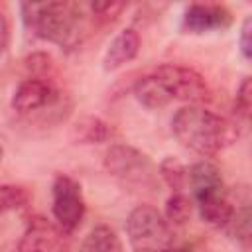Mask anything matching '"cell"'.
<instances>
[{
    "mask_svg": "<svg viewBox=\"0 0 252 252\" xmlns=\"http://www.w3.org/2000/svg\"><path fill=\"white\" fill-rule=\"evenodd\" d=\"M171 132L177 142L201 156H215L232 146L238 138V124L201 104H185L171 118Z\"/></svg>",
    "mask_w": 252,
    "mask_h": 252,
    "instance_id": "obj_1",
    "label": "cell"
},
{
    "mask_svg": "<svg viewBox=\"0 0 252 252\" xmlns=\"http://www.w3.org/2000/svg\"><path fill=\"white\" fill-rule=\"evenodd\" d=\"M22 18L26 28L45 41L67 49L79 43L83 8L75 2H24Z\"/></svg>",
    "mask_w": 252,
    "mask_h": 252,
    "instance_id": "obj_2",
    "label": "cell"
},
{
    "mask_svg": "<svg viewBox=\"0 0 252 252\" xmlns=\"http://www.w3.org/2000/svg\"><path fill=\"white\" fill-rule=\"evenodd\" d=\"M126 234L134 252H159L173 242L169 222L152 205H138L130 211L126 219Z\"/></svg>",
    "mask_w": 252,
    "mask_h": 252,
    "instance_id": "obj_3",
    "label": "cell"
},
{
    "mask_svg": "<svg viewBox=\"0 0 252 252\" xmlns=\"http://www.w3.org/2000/svg\"><path fill=\"white\" fill-rule=\"evenodd\" d=\"M104 169L112 177L132 187L154 189L158 185V167L154 165L150 156L128 144H112L106 150Z\"/></svg>",
    "mask_w": 252,
    "mask_h": 252,
    "instance_id": "obj_4",
    "label": "cell"
},
{
    "mask_svg": "<svg viewBox=\"0 0 252 252\" xmlns=\"http://www.w3.org/2000/svg\"><path fill=\"white\" fill-rule=\"evenodd\" d=\"M154 73L165 85L171 100H183L187 104H201L211 98V89L205 77L191 67L165 63V65L156 67Z\"/></svg>",
    "mask_w": 252,
    "mask_h": 252,
    "instance_id": "obj_5",
    "label": "cell"
},
{
    "mask_svg": "<svg viewBox=\"0 0 252 252\" xmlns=\"http://www.w3.org/2000/svg\"><path fill=\"white\" fill-rule=\"evenodd\" d=\"M53 217L63 232H73L85 217V197L79 181L69 175H57L51 185Z\"/></svg>",
    "mask_w": 252,
    "mask_h": 252,
    "instance_id": "obj_6",
    "label": "cell"
},
{
    "mask_svg": "<svg viewBox=\"0 0 252 252\" xmlns=\"http://www.w3.org/2000/svg\"><path fill=\"white\" fill-rule=\"evenodd\" d=\"M57 102V91L45 79L30 77L18 85L12 94V108L20 114H30Z\"/></svg>",
    "mask_w": 252,
    "mask_h": 252,
    "instance_id": "obj_7",
    "label": "cell"
},
{
    "mask_svg": "<svg viewBox=\"0 0 252 252\" xmlns=\"http://www.w3.org/2000/svg\"><path fill=\"white\" fill-rule=\"evenodd\" d=\"M230 22V12L220 4H191L183 14L181 26L187 33H207L228 28Z\"/></svg>",
    "mask_w": 252,
    "mask_h": 252,
    "instance_id": "obj_8",
    "label": "cell"
},
{
    "mask_svg": "<svg viewBox=\"0 0 252 252\" xmlns=\"http://www.w3.org/2000/svg\"><path fill=\"white\" fill-rule=\"evenodd\" d=\"M59 228L45 217H32L18 242V252H55L59 244Z\"/></svg>",
    "mask_w": 252,
    "mask_h": 252,
    "instance_id": "obj_9",
    "label": "cell"
},
{
    "mask_svg": "<svg viewBox=\"0 0 252 252\" xmlns=\"http://www.w3.org/2000/svg\"><path fill=\"white\" fill-rule=\"evenodd\" d=\"M140 33L134 28H126L118 32L112 41L108 43L104 55H102V69L104 71H116L128 61H132L140 51Z\"/></svg>",
    "mask_w": 252,
    "mask_h": 252,
    "instance_id": "obj_10",
    "label": "cell"
},
{
    "mask_svg": "<svg viewBox=\"0 0 252 252\" xmlns=\"http://www.w3.org/2000/svg\"><path fill=\"white\" fill-rule=\"evenodd\" d=\"M187 183L193 191L195 201H203L213 195H220L222 191V177L220 169L213 161H197L187 169Z\"/></svg>",
    "mask_w": 252,
    "mask_h": 252,
    "instance_id": "obj_11",
    "label": "cell"
},
{
    "mask_svg": "<svg viewBox=\"0 0 252 252\" xmlns=\"http://www.w3.org/2000/svg\"><path fill=\"white\" fill-rule=\"evenodd\" d=\"M69 138L73 144H81V146L104 144L112 138V128L108 122H104L98 116H81L71 126Z\"/></svg>",
    "mask_w": 252,
    "mask_h": 252,
    "instance_id": "obj_12",
    "label": "cell"
},
{
    "mask_svg": "<svg viewBox=\"0 0 252 252\" xmlns=\"http://www.w3.org/2000/svg\"><path fill=\"white\" fill-rule=\"evenodd\" d=\"M134 96L138 98L140 104H144L146 108H163L171 102V96L165 89V85L161 83V79L152 71L148 75H142L136 85H134Z\"/></svg>",
    "mask_w": 252,
    "mask_h": 252,
    "instance_id": "obj_13",
    "label": "cell"
},
{
    "mask_svg": "<svg viewBox=\"0 0 252 252\" xmlns=\"http://www.w3.org/2000/svg\"><path fill=\"white\" fill-rule=\"evenodd\" d=\"M197 207H199L201 219L215 228H226L234 215V203L224 193L197 201Z\"/></svg>",
    "mask_w": 252,
    "mask_h": 252,
    "instance_id": "obj_14",
    "label": "cell"
},
{
    "mask_svg": "<svg viewBox=\"0 0 252 252\" xmlns=\"http://www.w3.org/2000/svg\"><path fill=\"white\" fill-rule=\"evenodd\" d=\"M79 252H124V248L120 238L110 226L98 224L87 234Z\"/></svg>",
    "mask_w": 252,
    "mask_h": 252,
    "instance_id": "obj_15",
    "label": "cell"
},
{
    "mask_svg": "<svg viewBox=\"0 0 252 252\" xmlns=\"http://www.w3.org/2000/svg\"><path fill=\"white\" fill-rule=\"evenodd\" d=\"M158 175L163 179V183L173 191V193H183L187 185V167L173 156H167L161 159L158 167Z\"/></svg>",
    "mask_w": 252,
    "mask_h": 252,
    "instance_id": "obj_16",
    "label": "cell"
},
{
    "mask_svg": "<svg viewBox=\"0 0 252 252\" xmlns=\"http://www.w3.org/2000/svg\"><path fill=\"white\" fill-rule=\"evenodd\" d=\"M193 203L185 193H171L165 201V220L171 224H185L191 219Z\"/></svg>",
    "mask_w": 252,
    "mask_h": 252,
    "instance_id": "obj_17",
    "label": "cell"
},
{
    "mask_svg": "<svg viewBox=\"0 0 252 252\" xmlns=\"http://www.w3.org/2000/svg\"><path fill=\"white\" fill-rule=\"evenodd\" d=\"M30 201V193L26 187L22 185H0V215L8 213V211H16L26 207Z\"/></svg>",
    "mask_w": 252,
    "mask_h": 252,
    "instance_id": "obj_18",
    "label": "cell"
},
{
    "mask_svg": "<svg viewBox=\"0 0 252 252\" xmlns=\"http://www.w3.org/2000/svg\"><path fill=\"white\" fill-rule=\"evenodd\" d=\"M89 8H91V16H93L94 22L110 24V22H114L122 14L126 4L124 2H93Z\"/></svg>",
    "mask_w": 252,
    "mask_h": 252,
    "instance_id": "obj_19",
    "label": "cell"
},
{
    "mask_svg": "<svg viewBox=\"0 0 252 252\" xmlns=\"http://www.w3.org/2000/svg\"><path fill=\"white\" fill-rule=\"evenodd\" d=\"M250 108H252V79L244 77L242 83L238 85L236 96H234V112L240 120H248L250 116Z\"/></svg>",
    "mask_w": 252,
    "mask_h": 252,
    "instance_id": "obj_20",
    "label": "cell"
},
{
    "mask_svg": "<svg viewBox=\"0 0 252 252\" xmlns=\"http://www.w3.org/2000/svg\"><path fill=\"white\" fill-rule=\"evenodd\" d=\"M26 67H28L30 73H33L35 79H43L41 75L49 73V69H51V57L47 53H41V51L32 53L26 59Z\"/></svg>",
    "mask_w": 252,
    "mask_h": 252,
    "instance_id": "obj_21",
    "label": "cell"
},
{
    "mask_svg": "<svg viewBox=\"0 0 252 252\" xmlns=\"http://www.w3.org/2000/svg\"><path fill=\"white\" fill-rule=\"evenodd\" d=\"M238 45H240V53L242 57L248 61L252 57V18L246 16L240 28V37H238Z\"/></svg>",
    "mask_w": 252,
    "mask_h": 252,
    "instance_id": "obj_22",
    "label": "cell"
},
{
    "mask_svg": "<svg viewBox=\"0 0 252 252\" xmlns=\"http://www.w3.org/2000/svg\"><path fill=\"white\" fill-rule=\"evenodd\" d=\"M8 41H10V28H8V20L0 14V57L6 53Z\"/></svg>",
    "mask_w": 252,
    "mask_h": 252,
    "instance_id": "obj_23",
    "label": "cell"
},
{
    "mask_svg": "<svg viewBox=\"0 0 252 252\" xmlns=\"http://www.w3.org/2000/svg\"><path fill=\"white\" fill-rule=\"evenodd\" d=\"M159 252H191V250H189V248H171V246H169V248L159 250Z\"/></svg>",
    "mask_w": 252,
    "mask_h": 252,
    "instance_id": "obj_24",
    "label": "cell"
},
{
    "mask_svg": "<svg viewBox=\"0 0 252 252\" xmlns=\"http://www.w3.org/2000/svg\"><path fill=\"white\" fill-rule=\"evenodd\" d=\"M2 154H4V150H2V146H0V161H2Z\"/></svg>",
    "mask_w": 252,
    "mask_h": 252,
    "instance_id": "obj_25",
    "label": "cell"
}]
</instances>
